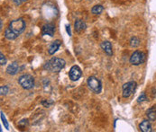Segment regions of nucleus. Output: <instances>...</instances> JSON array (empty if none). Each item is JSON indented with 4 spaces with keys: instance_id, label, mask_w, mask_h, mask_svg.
<instances>
[{
    "instance_id": "f257e3e1",
    "label": "nucleus",
    "mask_w": 156,
    "mask_h": 132,
    "mask_svg": "<svg viewBox=\"0 0 156 132\" xmlns=\"http://www.w3.org/2000/svg\"><path fill=\"white\" fill-rule=\"evenodd\" d=\"M25 26L26 23L23 18L12 21L9 23V26L5 31V37L9 41L16 39L24 31Z\"/></svg>"
},
{
    "instance_id": "f03ea898",
    "label": "nucleus",
    "mask_w": 156,
    "mask_h": 132,
    "mask_svg": "<svg viewBox=\"0 0 156 132\" xmlns=\"http://www.w3.org/2000/svg\"><path fill=\"white\" fill-rule=\"evenodd\" d=\"M66 65V62L63 59L61 58H52L44 65V69L50 70L51 72H60Z\"/></svg>"
},
{
    "instance_id": "7ed1b4c3",
    "label": "nucleus",
    "mask_w": 156,
    "mask_h": 132,
    "mask_svg": "<svg viewBox=\"0 0 156 132\" xmlns=\"http://www.w3.org/2000/svg\"><path fill=\"white\" fill-rule=\"evenodd\" d=\"M19 85L25 90H30L34 86V78L31 75H23L18 79Z\"/></svg>"
},
{
    "instance_id": "20e7f679",
    "label": "nucleus",
    "mask_w": 156,
    "mask_h": 132,
    "mask_svg": "<svg viewBox=\"0 0 156 132\" xmlns=\"http://www.w3.org/2000/svg\"><path fill=\"white\" fill-rule=\"evenodd\" d=\"M88 86L95 93H100L102 91V84L96 76H89L88 78Z\"/></svg>"
},
{
    "instance_id": "39448f33",
    "label": "nucleus",
    "mask_w": 156,
    "mask_h": 132,
    "mask_svg": "<svg viewBox=\"0 0 156 132\" xmlns=\"http://www.w3.org/2000/svg\"><path fill=\"white\" fill-rule=\"evenodd\" d=\"M136 87H137V84L134 81H130V82L126 83L123 86V87H122V89H123V93H122L123 94V97L124 98L130 97L134 93Z\"/></svg>"
},
{
    "instance_id": "423d86ee",
    "label": "nucleus",
    "mask_w": 156,
    "mask_h": 132,
    "mask_svg": "<svg viewBox=\"0 0 156 132\" xmlns=\"http://www.w3.org/2000/svg\"><path fill=\"white\" fill-rule=\"evenodd\" d=\"M145 61V54L142 51L136 50L130 57V63L134 66L143 64Z\"/></svg>"
},
{
    "instance_id": "0eeeda50",
    "label": "nucleus",
    "mask_w": 156,
    "mask_h": 132,
    "mask_svg": "<svg viewBox=\"0 0 156 132\" xmlns=\"http://www.w3.org/2000/svg\"><path fill=\"white\" fill-rule=\"evenodd\" d=\"M81 75H82V72L79 66H71V68L69 72V76L71 81H78L81 77Z\"/></svg>"
},
{
    "instance_id": "6e6552de",
    "label": "nucleus",
    "mask_w": 156,
    "mask_h": 132,
    "mask_svg": "<svg viewBox=\"0 0 156 132\" xmlns=\"http://www.w3.org/2000/svg\"><path fill=\"white\" fill-rule=\"evenodd\" d=\"M55 32V25L52 23H47L44 24L42 28V33L44 35H49V36H53Z\"/></svg>"
},
{
    "instance_id": "1a4fd4ad",
    "label": "nucleus",
    "mask_w": 156,
    "mask_h": 132,
    "mask_svg": "<svg viewBox=\"0 0 156 132\" xmlns=\"http://www.w3.org/2000/svg\"><path fill=\"white\" fill-rule=\"evenodd\" d=\"M18 71H19V65L16 61L13 62V63H11L9 66L6 67V73L8 75H11V76L16 75Z\"/></svg>"
},
{
    "instance_id": "9d476101",
    "label": "nucleus",
    "mask_w": 156,
    "mask_h": 132,
    "mask_svg": "<svg viewBox=\"0 0 156 132\" xmlns=\"http://www.w3.org/2000/svg\"><path fill=\"white\" fill-rule=\"evenodd\" d=\"M74 27H75V31L77 32H82L83 31L86 30L87 24H86V22H84V21L79 19V20H77L75 22V23H74Z\"/></svg>"
},
{
    "instance_id": "9b49d317",
    "label": "nucleus",
    "mask_w": 156,
    "mask_h": 132,
    "mask_svg": "<svg viewBox=\"0 0 156 132\" xmlns=\"http://www.w3.org/2000/svg\"><path fill=\"white\" fill-rule=\"evenodd\" d=\"M101 49H103V51L108 55V56H112L113 55V49H112V45L109 42L106 41V42H103L101 43Z\"/></svg>"
},
{
    "instance_id": "f8f14e48",
    "label": "nucleus",
    "mask_w": 156,
    "mask_h": 132,
    "mask_svg": "<svg viewBox=\"0 0 156 132\" xmlns=\"http://www.w3.org/2000/svg\"><path fill=\"white\" fill-rule=\"evenodd\" d=\"M61 41L60 40H56L55 42H53L51 44V46L49 47V49H48V53L50 54V55H53L58 49H59V48H60V46H61Z\"/></svg>"
},
{
    "instance_id": "ddd939ff",
    "label": "nucleus",
    "mask_w": 156,
    "mask_h": 132,
    "mask_svg": "<svg viewBox=\"0 0 156 132\" xmlns=\"http://www.w3.org/2000/svg\"><path fill=\"white\" fill-rule=\"evenodd\" d=\"M139 128H140V130L143 132H151L153 130L152 129V125L150 123L149 120H144L140 123L139 125Z\"/></svg>"
},
{
    "instance_id": "4468645a",
    "label": "nucleus",
    "mask_w": 156,
    "mask_h": 132,
    "mask_svg": "<svg viewBox=\"0 0 156 132\" xmlns=\"http://www.w3.org/2000/svg\"><path fill=\"white\" fill-rule=\"evenodd\" d=\"M146 116L148 118L149 120L153 121V120H156V110L154 108H151L147 110V113H146Z\"/></svg>"
},
{
    "instance_id": "2eb2a0df",
    "label": "nucleus",
    "mask_w": 156,
    "mask_h": 132,
    "mask_svg": "<svg viewBox=\"0 0 156 132\" xmlns=\"http://www.w3.org/2000/svg\"><path fill=\"white\" fill-rule=\"evenodd\" d=\"M103 10H104V7L101 5H95V6L92 7L91 13L93 15H100L103 12Z\"/></svg>"
},
{
    "instance_id": "dca6fc26",
    "label": "nucleus",
    "mask_w": 156,
    "mask_h": 132,
    "mask_svg": "<svg viewBox=\"0 0 156 132\" xmlns=\"http://www.w3.org/2000/svg\"><path fill=\"white\" fill-rule=\"evenodd\" d=\"M140 40H139V38H137V37H132L131 38V40H130V45H131V47H133V48H136V47H138L139 45H140Z\"/></svg>"
},
{
    "instance_id": "f3484780",
    "label": "nucleus",
    "mask_w": 156,
    "mask_h": 132,
    "mask_svg": "<svg viewBox=\"0 0 156 132\" xmlns=\"http://www.w3.org/2000/svg\"><path fill=\"white\" fill-rule=\"evenodd\" d=\"M9 91V88L6 86H1L0 87V93H1V95H5Z\"/></svg>"
},
{
    "instance_id": "a211bd4d",
    "label": "nucleus",
    "mask_w": 156,
    "mask_h": 132,
    "mask_svg": "<svg viewBox=\"0 0 156 132\" xmlns=\"http://www.w3.org/2000/svg\"><path fill=\"white\" fill-rule=\"evenodd\" d=\"M0 64H1V66H5L6 64V59L3 53H0Z\"/></svg>"
},
{
    "instance_id": "6ab92c4d",
    "label": "nucleus",
    "mask_w": 156,
    "mask_h": 132,
    "mask_svg": "<svg viewBox=\"0 0 156 132\" xmlns=\"http://www.w3.org/2000/svg\"><path fill=\"white\" fill-rule=\"evenodd\" d=\"M1 119H2V121H3V124H4V126H5V129H8V123H7V121H6V120H5V115H4V113L3 112H1Z\"/></svg>"
},
{
    "instance_id": "aec40b11",
    "label": "nucleus",
    "mask_w": 156,
    "mask_h": 132,
    "mask_svg": "<svg viewBox=\"0 0 156 132\" xmlns=\"http://www.w3.org/2000/svg\"><path fill=\"white\" fill-rule=\"evenodd\" d=\"M147 98H146V95H145V93H143L139 97H138V100H137V102L138 103H142V102H144V101H145Z\"/></svg>"
},
{
    "instance_id": "412c9836",
    "label": "nucleus",
    "mask_w": 156,
    "mask_h": 132,
    "mask_svg": "<svg viewBox=\"0 0 156 132\" xmlns=\"http://www.w3.org/2000/svg\"><path fill=\"white\" fill-rule=\"evenodd\" d=\"M25 1H27V0H13V2H14L16 5H20L22 3L25 2Z\"/></svg>"
},
{
    "instance_id": "4be33fe9",
    "label": "nucleus",
    "mask_w": 156,
    "mask_h": 132,
    "mask_svg": "<svg viewBox=\"0 0 156 132\" xmlns=\"http://www.w3.org/2000/svg\"><path fill=\"white\" fill-rule=\"evenodd\" d=\"M66 27H67V32H69V35H71V33H70V30H69V26L67 25Z\"/></svg>"
}]
</instances>
